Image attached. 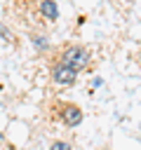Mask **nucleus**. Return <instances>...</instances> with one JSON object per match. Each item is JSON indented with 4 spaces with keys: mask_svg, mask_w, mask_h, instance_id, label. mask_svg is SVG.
<instances>
[{
    "mask_svg": "<svg viewBox=\"0 0 141 150\" xmlns=\"http://www.w3.org/2000/svg\"><path fill=\"white\" fill-rule=\"evenodd\" d=\"M59 61L66 63V66L73 68V70H82V68L89 66V52H87L85 47H80V45H70V47H66V49L61 52Z\"/></svg>",
    "mask_w": 141,
    "mask_h": 150,
    "instance_id": "nucleus-1",
    "label": "nucleus"
},
{
    "mask_svg": "<svg viewBox=\"0 0 141 150\" xmlns=\"http://www.w3.org/2000/svg\"><path fill=\"white\" fill-rule=\"evenodd\" d=\"M54 110L59 115V120L66 124V127H78L82 122V110L75 105V103H68V101H56L54 103Z\"/></svg>",
    "mask_w": 141,
    "mask_h": 150,
    "instance_id": "nucleus-2",
    "label": "nucleus"
},
{
    "mask_svg": "<svg viewBox=\"0 0 141 150\" xmlns=\"http://www.w3.org/2000/svg\"><path fill=\"white\" fill-rule=\"evenodd\" d=\"M33 14L38 16V26H45L47 21L54 23L59 19V7L54 0H35L33 2Z\"/></svg>",
    "mask_w": 141,
    "mask_h": 150,
    "instance_id": "nucleus-3",
    "label": "nucleus"
},
{
    "mask_svg": "<svg viewBox=\"0 0 141 150\" xmlns=\"http://www.w3.org/2000/svg\"><path fill=\"white\" fill-rule=\"evenodd\" d=\"M75 75H78V70L68 68V66L61 63V61H56V63L52 66V82L59 84V87H70V84L75 82Z\"/></svg>",
    "mask_w": 141,
    "mask_h": 150,
    "instance_id": "nucleus-4",
    "label": "nucleus"
},
{
    "mask_svg": "<svg viewBox=\"0 0 141 150\" xmlns=\"http://www.w3.org/2000/svg\"><path fill=\"white\" fill-rule=\"evenodd\" d=\"M0 40H5V42H12V45H16V40H14V33L0 21Z\"/></svg>",
    "mask_w": 141,
    "mask_h": 150,
    "instance_id": "nucleus-5",
    "label": "nucleus"
},
{
    "mask_svg": "<svg viewBox=\"0 0 141 150\" xmlns=\"http://www.w3.org/2000/svg\"><path fill=\"white\" fill-rule=\"evenodd\" d=\"M31 42L42 52V49H47V38L45 35H38V33H31Z\"/></svg>",
    "mask_w": 141,
    "mask_h": 150,
    "instance_id": "nucleus-6",
    "label": "nucleus"
},
{
    "mask_svg": "<svg viewBox=\"0 0 141 150\" xmlns=\"http://www.w3.org/2000/svg\"><path fill=\"white\" fill-rule=\"evenodd\" d=\"M49 150H73V148H70V143H66V141H54V143L49 145Z\"/></svg>",
    "mask_w": 141,
    "mask_h": 150,
    "instance_id": "nucleus-7",
    "label": "nucleus"
},
{
    "mask_svg": "<svg viewBox=\"0 0 141 150\" xmlns=\"http://www.w3.org/2000/svg\"><path fill=\"white\" fill-rule=\"evenodd\" d=\"M0 141H5V136H2V134H0Z\"/></svg>",
    "mask_w": 141,
    "mask_h": 150,
    "instance_id": "nucleus-8",
    "label": "nucleus"
},
{
    "mask_svg": "<svg viewBox=\"0 0 141 150\" xmlns=\"http://www.w3.org/2000/svg\"><path fill=\"white\" fill-rule=\"evenodd\" d=\"M139 63H141V52H139Z\"/></svg>",
    "mask_w": 141,
    "mask_h": 150,
    "instance_id": "nucleus-9",
    "label": "nucleus"
}]
</instances>
